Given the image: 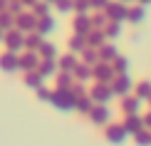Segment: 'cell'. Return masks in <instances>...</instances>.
<instances>
[{
  "label": "cell",
  "instance_id": "7a4b0ae2",
  "mask_svg": "<svg viewBox=\"0 0 151 146\" xmlns=\"http://www.w3.org/2000/svg\"><path fill=\"white\" fill-rule=\"evenodd\" d=\"M104 139L109 144H124V139H127V129H124L122 124H111V126H106Z\"/></svg>",
  "mask_w": 151,
  "mask_h": 146
},
{
  "label": "cell",
  "instance_id": "ba28073f",
  "mask_svg": "<svg viewBox=\"0 0 151 146\" xmlns=\"http://www.w3.org/2000/svg\"><path fill=\"white\" fill-rule=\"evenodd\" d=\"M0 65H3V69H5V72H12V69L17 67V60H15L12 55H5L3 60H0Z\"/></svg>",
  "mask_w": 151,
  "mask_h": 146
},
{
  "label": "cell",
  "instance_id": "44dd1931",
  "mask_svg": "<svg viewBox=\"0 0 151 146\" xmlns=\"http://www.w3.org/2000/svg\"><path fill=\"white\" fill-rule=\"evenodd\" d=\"M42 52H45L47 57H52V55H55V47H50V45H47V47H42Z\"/></svg>",
  "mask_w": 151,
  "mask_h": 146
},
{
  "label": "cell",
  "instance_id": "7402d4cb",
  "mask_svg": "<svg viewBox=\"0 0 151 146\" xmlns=\"http://www.w3.org/2000/svg\"><path fill=\"white\" fill-rule=\"evenodd\" d=\"M27 45H30V47H37V45H40V40H37V37H30Z\"/></svg>",
  "mask_w": 151,
  "mask_h": 146
},
{
  "label": "cell",
  "instance_id": "603a6c76",
  "mask_svg": "<svg viewBox=\"0 0 151 146\" xmlns=\"http://www.w3.org/2000/svg\"><path fill=\"white\" fill-rule=\"evenodd\" d=\"M116 69H119V72H124V69H127V62L119 60V62H116Z\"/></svg>",
  "mask_w": 151,
  "mask_h": 146
},
{
  "label": "cell",
  "instance_id": "ac0fdd59",
  "mask_svg": "<svg viewBox=\"0 0 151 146\" xmlns=\"http://www.w3.org/2000/svg\"><path fill=\"white\" fill-rule=\"evenodd\" d=\"M77 77H79V79H87V77H89V69H87V67H79V69H77Z\"/></svg>",
  "mask_w": 151,
  "mask_h": 146
},
{
  "label": "cell",
  "instance_id": "3957f363",
  "mask_svg": "<svg viewBox=\"0 0 151 146\" xmlns=\"http://www.w3.org/2000/svg\"><path fill=\"white\" fill-rule=\"evenodd\" d=\"M89 119H92V124H106L109 122V109H106V106H97V109H94L92 106V111H89Z\"/></svg>",
  "mask_w": 151,
  "mask_h": 146
},
{
  "label": "cell",
  "instance_id": "d6986e66",
  "mask_svg": "<svg viewBox=\"0 0 151 146\" xmlns=\"http://www.w3.org/2000/svg\"><path fill=\"white\" fill-rule=\"evenodd\" d=\"M57 82H60V87H67V84H70V74H62Z\"/></svg>",
  "mask_w": 151,
  "mask_h": 146
},
{
  "label": "cell",
  "instance_id": "7c38bea8",
  "mask_svg": "<svg viewBox=\"0 0 151 146\" xmlns=\"http://www.w3.org/2000/svg\"><path fill=\"white\" fill-rule=\"evenodd\" d=\"M8 45H10V50H17L22 45V40H20V35H10L8 37Z\"/></svg>",
  "mask_w": 151,
  "mask_h": 146
},
{
  "label": "cell",
  "instance_id": "2e32d148",
  "mask_svg": "<svg viewBox=\"0 0 151 146\" xmlns=\"http://www.w3.org/2000/svg\"><path fill=\"white\" fill-rule=\"evenodd\" d=\"M20 65H22V67H25V69H32V67H35V65H37V62H35V57H25V60H22V62H20Z\"/></svg>",
  "mask_w": 151,
  "mask_h": 146
},
{
  "label": "cell",
  "instance_id": "4fadbf2b",
  "mask_svg": "<svg viewBox=\"0 0 151 146\" xmlns=\"http://www.w3.org/2000/svg\"><path fill=\"white\" fill-rule=\"evenodd\" d=\"M97 77L102 79V82H106V79L111 77V69H109V67H99V69H97Z\"/></svg>",
  "mask_w": 151,
  "mask_h": 146
},
{
  "label": "cell",
  "instance_id": "d4e9b609",
  "mask_svg": "<svg viewBox=\"0 0 151 146\" xmlns=\"http://www.w3.org/2000/svg\"><path fill=\"white\" fill-rule=\"evenodd\" d=\"M149 104H151V94H149Z\"/></svg>",
  "mask_w": 151,
  "mask_h": 146
},
{
  "label": "cell",
  "instance_id": "9c48e42d",
  "mask_svg": "<svg viewBox=\"0 0 151 146\" xmlns=\"http://www.w3.org/2000/svg\"><path fill=\"white\" fill-rule=\"evenodd\" d=\"M122 106H124V111H127V114H136V109H139V99H124L122 101Z\"/></svg>",
  "mask_w": 151,
  "mask_h": 146
},
{
  "label": "cell",
  "instance_id": "5b68a950",
  "mask_svg": "<svg viewBox=\"0 0 151 146\" xmlns=\"http://www.w3.org/2000/svg\"><path fill=\"white\" fill-rule=\"evenodd\" d=\"M92 97L104 104V101L111 97V89H109V87H104V84H97V87H94V92H92Z\"/></svg>",
  "mask_w": 151,
  "mask_h": 146
},
{
  "label": "cell",
  "instance_id": "52a82bcc",
  "mask_svg": "<svg viewBox=\"0 0 151 146\" xmlns=\"http://www.w3.org/2000/svg\"><path fill=\"white\" fill-rule=\"evenodd\" d=\"M134 141L139 144V146H151V131H146V129L136 131V134H134Z\"/></svg>",
  "mask_w": 151,
  "mask_h": 146
},
{
  "label": "cell",
  "instance_id": "277c9868",
  "mask_svg": "<svg viewBox=\"0 0 151 146\" xmlns=\"http://www.w3.org/2000/svg\"><path fill=\"white\" fill-rule=\"evenodd\" d=\"M122 126L127 129V134H136V131H141V129H144V122L136 117V114H129V119H127Z\"/></svg>",
  "mask_w": 151,
  "mask_h": 146
},
{
  "label": "cell",
  "instance_id": "e0dca14e",
  "mask_svg": "<svg viewBox=\"0 0 151 146\" xmlns=\"http://www.w3.org/2000/svg\"><path fill=\"white\" fill-rule=\"evenodd\" d=\"M62 67L65 69H74V60L72 57H65V60H62Z\"/></svg>",
  "mask_w": 151,
  "mask_h": 146
},
{
  "label": "cell",
  "instance_id": "6da1fadb",
  "mask_svg": "<svg viewBox=\"0 0 151 146\" xmlns=\"http://www.w3.org/2000/svg\"><path fill=\"white\" fill-rule=\"evenodd\" d=\"M52 101H55V104L60 106V109H72V106H74V101H77V99H74L72 89H67V87H60V89L52 94Z\"/></svg>",
  "mask_w": 151,
  "mask_h": 146
},
{
  "label": "cell",
  "instance_id": "30bf717a",
  "mask_svg": "<svg viewBox=\"0 0 151 146\" xmlns=\"http://www.w3.org/2000/svg\"><path fill=\"white\" fill-rule=\"evenodd\" d=\"M74 104H77L79 114H89V111H92V101H89V99H84V97H79V101H74Z\"/></svg>",
  "mask_w": 151,
  "mask_h": 146
},
{
  "label": "cell",
  "instance_id": "5bb4252c",
  "mask_svg": "<svg viewBox=\"0 0 151 146\" xmlns=\"http://www.w3.org/2000/svg\"><path fill=\"white\" fill-rule=\"evenodd\" d=\"M136 92H139V97H149V94H151V84H149V82H141Z\"/></svg>",
  "mask_w": 151,
  "mask_h": 146
},
{
  "label": "cell",
  "instance_id": "8fae6325",
  "mask_svg": "<svg viewBox=\"0 0 151 146\" xmlns=\"http://www.w3.org/2000/svg\"><path fill=\"white\" fill-rule=\"evenodd\" d=\"M25 82H27L30 87H40V74H35V72H30L27 77H25Z\"/></svg>",
  "mask_w": 151,
  "mask_h": 146
},
{
  "label": "cell",
  "instance_id": "ffe728a7",
  "mask_svg": "<svg viewBox=\"0 0 151 146\" xmlns=\"http://www.w3.org/2000/svg\"><path fill=\"white\" fill-rule=\"evenodd\" d=\"M141 122H144V129H151V111L146 114V119H141Z\"/></svg>",
  "mask_w": 151,
  "mask_h": 146
},
{
  "label": "cell",
  "instance_id": "9a60e30c",
  "mask_svg": "<svg viewBox=\"0 0 151 146\" xmlns=\"http://www.w3.org/2000/svg\"><path fill=\"white\" fill-rule=\"evenodd\" d=\"M52 72H55V65H52V62H45V65H42V72H40V74H45V77H50Z\"/></svg>",
  "mask_w": 151,
  "mask_h": 146
},
{
  "label": "cell",
  "instance_id": "cb8c5ba5",
  "mask_svg": "<svg viewBox=\"0 0 151 146\" xmlns=\"http://www.w3.org/2000/svg\"><path fill=\"white\" fill-rule=\"evenodd\" d=\"M40 99H50V92L47 89H40Z\"/></svg>",
  "mask_w": 151,
  "mask_h": 146
},
{
  "label": "cell",
  "instance_id": "8992f818",
  "mask_svg": "<svg viewBox=\"0 0 151 146\" xmlns=\"http://www.w3.org/2000/svg\"><path fill=\"white\" fill-rule=\"evenodd\" d=\"M129 87H131V82H129L127 77H119V79L114 82V87H111V94H127Z\"/></svg>",
  "mask_w": 151,
  "mask_h": 146
}]
</instances>
